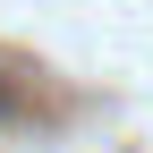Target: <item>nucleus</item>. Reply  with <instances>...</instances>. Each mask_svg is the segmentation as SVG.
Here are the masks:
<instances>
[{
	"instance_id": "obj_1",
	"label": "nucleus",
	"mask_w": 153,
	"mask_h": 153,
	"mask_svg": "<svg viewBox=\"0 0 153 153\" xmlns=\"http://www.w3.org/2000/svg\"><path fill=\"white\" fill-rule=\"evenodd\" d=\"M17 111H26V102H17V94H0V119H17Z\"/></svg>"
}]
</instances>
